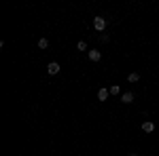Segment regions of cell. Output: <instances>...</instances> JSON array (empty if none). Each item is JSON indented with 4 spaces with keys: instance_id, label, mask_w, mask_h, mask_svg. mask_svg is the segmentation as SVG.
Returning <instances> with one entry per match:
<instances>
[{
    "instance_id": "obj_5",
    "label": "cell",
    "mask_w": 159,
    "mask_h": 156,
    "mask_svg": "<svg viewBox=\"0 0 159 156\" xmlns=\"http://www.w3.org/2000/svg\"><path fill=\"white\" fill-rule=\"evenodd\" d=\"M142 131L144 133H153L155 131V124H153V122H144V124H142Z\"/></svg>"
},
{
    "instance_id": "obj_8",
    "label": "cell",
    "mask_w": 159,
    "mask_h": 156,
    "mask_svg": "<svg viewBox=\"0 0 159 156\" xmlns=\"http://www.w3.org/2000/svg\"><path fill=\"white\" fill-rule=\"evenodd\" d=\"M38 47H40V48H47V47H49V40H47V38H40V40H38Z\"/></svg>"
},
{
    "instance_id": "obj_9",
    "label": "cell",
    "mask_w": 159,
    "mask_h": 156,
    "mask_svg": "<svg viewBox=\"0 0 159 156\" xmlns=\"http://www.w3.org/2000/svg\"><path fill=\"white\" fill-rule=\"evenodd\" d=\"M138 78H140V76H138V74H129V76H127V80H129V82H138Z\"/></svg>"
},
{
    "instance_id": "obj_2",
    "label": "cell",
    "mask_w": 159,
    "mask_h": 156,
    "mask_svg": "<svg viewBox=\"0 0 159 156\" xmlns=\"http://www.w3.org/2000/svg\"><path fill=\"white\" fill-rule=\"evenodd\" d=\"M47 72H49V74H57V72H60V63L51 61L49 65H47Z\"/></svg>"
},
{
    "instance_id": "obj_10",
    "label": "cell",
    "mask_w": 159,
    "mask_h": 156,
    "mask_svg": "<svg viewBox=\"0 0 159 156\" xmlns=\"http://www.w3.org/2000/svg\"><path fill=\"white\" fill-rule=\"evenodd\" d=\"M76 48H79V51H85V48H87V44H85V42H83V40H81V42L76 44Z\"/></svg>"
},
{
    "instance_id": "obj_7",
    "label": "cell",
    "mask_w": 159,
    "mask_h": 156,
    "mask_svg": "<svg viewBox=\"0 0 159 156\" xmlns=\"http://www.w3.org/2000/svg\"><path fill=\"white\" fill-rule=\"evenodd\" d=\"M108 91H110V95H119V93H121V89H119L117 84H112V86H110Z\"/></svg>"
},
{
    "instance_id": "obj_3",
    "label": "cell",
    "mask_w": 159,
    "mask_h": 156,
    "mask_svg": "<svg viewBox=\"0 0 159 156\" xmlns=\"http://www.w3.org/2000/svg\"><path fill=\"white\" fill-rule=\"evenodd\" d=\"M108 95H110L108 89H100V91H98V99H100V101H106V99H108Z\"/></svg>"
},
{
    "instance_id": "obj_1",
    "label": "cell",
    "mask_w": 159,
    "mask_h": 156,
    "mask_svg": "<svg viewBox=\"0 0 159 156\" xmlns=\"http://www.w3.org/2000/svg\"><path fill=\"white\" fill-rule=\"evenodd\" d=\"M93 27H96L98 32H102V30L106 27V19H104V17H93Z\"/></svg>"
},
{
    "instance_id": "obj_6",
    "label": "cell",
    "mask_w": 159,
    "mask_h": 156,
    "mask_svg": "<svg viewBox=\"0 0 159 156\" xmlns=\"http://www.w3.org/2000/svg\"><path fill=\"white\" fill-rule=\"evenodd\" d=\"M100 57H102L100 51H89V59L91 61H100Z\"/></svg>"
},
{
    "instance_id": "obj_4",
    "label": "cell",
    "mask_w": 159,
    "mask_h": 156,
    "mask_svg": "<svg viewBox=\"0 0 159 156\" xmlns=\"http://www.w3.org/2000/svg\"><path fill=\"white\" fill-rule=\"evenodd\" d=\"M121 101H123V103H132V101H134V93H123Z\"/></svg>"
}]
</instances>
